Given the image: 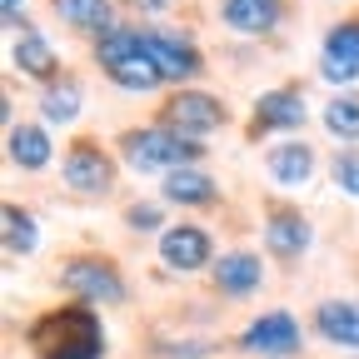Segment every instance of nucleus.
<instances>
[{"label": "nucleus", "instance_id": "nucleus-1", "mask_svg": "<svg viewBox=\"0 0 359 359\" xmlns=\"http://www.w3.org/2000/svg\"><path fill=\"white\" fill-rule=\"evenodd\" d=\"M20 339H25L30 359H105V344H110L100 309L75 304V299H60L50 309L30 314Z\"/></svg>", "mask_w": 359, "mask_h": 359}, {"label": "nucleus", "instance_id": "nucleus-2", "mask_svg": "<svg viewBox=\"0 0 359 359\" xmlns=\"http://www.w3.org/2000/svg\"><path fill=\"white\" fill-rule=\"evenodd\" d=\"M55 290L75 304H90V309H125L130 304V275H125V264L100 250V245H75L60 255L55 264Z\"/></svg>", "mask_w": 359, "mask_h": 359}, {"label": "nucleus", "instance_id": "nucleus-3", "mask_svg": "<svg viewBox=\"0 0 359 359\" xmlns=\"http://www.w3.org/2000/svg\"><path fill=\"white\" fill-rule=\"evenodd\" d=\"M115 155L130 175H175V170H190V165H205L210 160V145L205 140H185V135H175L155 120L145 125H125L115 130Z\"/></svg>", "mask_w": 359, "mask_h": 359}, {"label": "nucleus", "instance_id": "nucleus-4", "mask_svg": "<svg viewBox=\"0 0 359 359\" xmlns=\"http://www.w3.org/2000/svg\"><path fill=\"white\" fill-rule=\"evenodd\" d=\"M60 190L70 195V200H80V205H105V200H115V190H120V155H115V145H105L100 135H90V130H80V135H70L65 140V150H60Z\"/></svg>", "mask_w": 359, "mask_h": 359}, {"label": "nucleus", "instance_id": "nucleus-5", "mask_svg": "<svg viewBox=\"0 0 359 359\" xmlns=\"http://www.w3.org/2000/svg\"><path fill=\"white\" fill-rule=\"evenodd\" d=\"M90 65H95L115 90H125V95H165V80H160L135 20H125L120 30H110L105 40L90 45Z\"/></svg>", "mask_w": 359, "mask_h": 359}, {"label": "nucleus", "instance_id": "nucleus-6", "mask_svg": "<svg viewBox=\"0 0 359 359\" xmlns=\"http://www.w3.org/2000/svg\"><path fill=\"white\" fill-rule=\"evenodd\" d=\"M259 240H264V259L280 275H294L314 250V219L290 195H259Z\"/></svg>", "mask_w": 359, "mask_h": 359}, {"label": "nucleus", "instance_id": "nucleus-7", "mask_svg": "<svg viewBox=\"0 0 359 359\" xmlns=\"http://www.w3.org/2000/svg\"><path fill=\"white\" fill-rule=\"evenodd\" d=\"M140 25V40H145V50L165 80V90H185V85H200L210 75V55H205V45L195 30L185 25H165V20H135Z\"/></svg>", "mask_w": 359, "mask_h": 359}, {"label": "nucleus", "instance_id": "nucleus-8", "mask_svg": "<svg viewBox=\"0 0 359 359\" xmlns=\"http://www.w3.org/2000/svg\"><path fill=\"white\" fill-rule=\"evenodd\" d=\"M150 120L175 130V135H185V140H210L215 130L235 125V110H230V100H224L219 90L185 85V90H165V95L155 100V110H150Z\"/></svg>", "mask_w": 359, "mask_h": 359}, {"label": "nucleus", "instance_id": "nucleus-9", "mask_svg": "<svg viewBox=\"0 0 359 359\" xmlns=\"http://www.w3.org/2000/svg\"><path fill=\"white\" fill-rule=\"evenodd\" d=\"M304 125H309V90H304V80H280V85L259 90V95L250 100L240 140L245 145H264L269 135H299Z\"/></svg>", "mask_w": 359, "mask_h": 359}, {"label": "nucleus", "instance_id": "nucleus-10", "mask_svg": "<svg viewBox=\"0 0 359 359\" xmlns=\"http://www.w3.org/2000/svg\"><path fill=\"white\" fill-rule=\"evenodd\" d=\"M155 259H160L165 275L190 280V275H210V264L219 259V245L210 235V224H200V219H170V230L155 240Z\"/></svg>", "mask_w": 359, "mask_h": 359}, {"label": "nucleus", "instance_id": "nucleus-11", "mask_svg": "<svg viewBox=\"0 0 359 359\" xmlns=\"http://www.w3.org/2000/svg\"><path fill=\"white\" fill-rule=\"evenodd\" d=\"M230 349L245 359H299L304 354V325L290 309H264L240 334H230Z\"/></svg>", "mask_w": 359, "mask_h": 359}, {"label": "nucleus", "instance_id": "nucleus-12", "mask_svg": "<svg viewBox=\"0 0 359 359\" xmlns=\"http://www.w3.org/2000/svg\"><path fill=\"white\" fill-rule=\"evenodd\" d=\"M299 0H215L219 30L245 35V40H280L294 25Z\"/></svg>", "mask_w": 359, "mask_h": 359}, {"label": "nucleus", "instance_id": "nucleus-13", "mask_svg": "<svg viewBox=\"0 0 359 359\" xmlns=\"http://www.w3.org/2000/svg\"><path fill=\"white\" fill-rule=\"evenodd\" d=\"M314 75L330 90H354L359 85V11H344L339 20L325 25L320 55H314Z\"/></svg>", "mask_w": 359, "mask_h": 359}, {"label": "nucleus", "instance_id": "nucleus-14", "mask_svg": "<svg viewBox=\"0 0 359 359\" xmlns=\"http://www.w3.org/2000/svg\"><path fill=\"white\" fill-rule=\"evenodd\" d=\"M210 294L219 304H245L259 294L264 285V255L250 250V245H230V250H219V259L210 264V275H205Z\"/></svg>", "mask_w": 359, "mask_h": 359}, {"label": "nucleus", "instance_id": "nucleus-15", "mask_svg": "<svg viewBox=\"0 0 359 359\" xmlns=\"http://www.w3.org/2000/svg\"><path fill=\"white\" fill-rule=\"evenodd\" d=\"M45 15L85 45H95V40H105L110 30L125 25L120 0H45Z\"/></svg>", "mask_w": 359, "mask_h": 359}, {"label": "nucleus", "instance_id": "nucleus-16", "mask_svg": "<svg viewBox=\"0 0 359 359\" xmlns=\"http://www.w3.org/2000/svg\"><path fill=\"white\" fill-rule=\"evenodd\" d=\"M11 70L25 80V85H35V90H45V85H55L70 65H65V55L55 50V40L45 35L40 25L35 30H20V35H11Z\"/></svg>", "mask_w": 359, "mask_h": 359}, {"label": "nucleus", "instance_id": "nucleus-17", "mask_svg": "<svg viewBox=\"0 0 359 359\" xmlns=\"http://www.w3.org/2000/svg\"><path fill=\"white\" fill-rule=\"evenodd\" d=\"M160 200L185 215H215V210H224V185L210 175V165H190V170H175L160 180Z\"/></svg>", "mask_w": 359, "mask_h": 359}, {"label": "nucleus", "instance_id": "nucleus-18", "mask_svg": "<svg viewBox=\"0 0 359 359\" xmlns=\"http://www.w3.org/2000/svg\"><path fill=\"white\" fill-rule=\"evenodd\" d=\"M6 160H11V170H25V175H45L50 165H60L50 125L45 120H15L6 130Z\"/></svg>", "mask_w": 359, "mask_h": 359}, {"label": "nucleus", "instance_id": "nucleus-19", "mask_svg": "<svg viewBox=\"0 0 359 359\" xmlns=\"http://www.w3.org/2000/svg\"><path fill=\"white\" fill-rule=\"evenodd\" d=\"M309 334L325 339V344H334V349L359 354V299H349V294L320 299V304L309 309Z\"/></svg>", "mask_w": 359, "mask_h": 359}, {"label": "nucleus", "instance_id": "nucleus-20", "mask_svg": "<svg viewBox=\"0 0 359 359\" xmlns=\"http://www.w3.org/2000/svg\"><path fill=\"white\" fill-rule=\"evenodd\" d=\"M314 170H320V150L309 140H275L264 145V175L275 180L280 190H304Z\"/></svg>", "mask_w": 359, "mask_h": 359}, {"label": "nucleus", "instance_id": "nucleus-21", "mask_svg": "<svg viewBox=\"0 0 359 359\" xmlns=\"http://www.w3.org/2000/svg\"><path fill=\"white\" fill-rule=\"evenodd\" d=\"M80 110H85V80H80V70H65L55 85H45L35 95V120H45L50 130L75 125Z\"/></svg>", "mask_w": 359, "mask_h": 359}, {"label": "nucleus", "instance_id": "nucleus-22", "mask_svg": "<svg viewBox=\"0 0 359 359\" xmlns=\"http://www.w3.org/2000/svg\"><path fill=\"white\" fill-rule=\"evenodd\" d=\"M135 349H140L145 359H215L219 354V339L185 334V330H145Z\"/></svg>", "mask_w": 359, "mask_h": 359}, {"label": "nucleus", "instance_id": "nucleus-23", "mask_svg": "<svg viewBox=\"0 0 359 359\" xmlns=\"http://www.w3.org/2000/svg\"><path fill=\"white\" fill-rule=\"evenodd\" d=\"M0 245H6L11 259H25L40 250V215L20 200H6L0 205Z\"/></svg>", "mask_w": 359, "mask_h": 359}, {"label": "nucleus", "instance_id": "nucleus-24", "mask_svg": "<svg viewBox=\"0 0 359 359\" xmlns=\"http://www.w3.org/2000/svg\"><path fill=\"white\" fill-rule=\"evenodd\" d=\"M320 125L334 145H359V85L354 90H334L320 105Z\"/></svg>", "mask_w": 359, "mask_h": 359}, {"label": "nucleus", "instance_id": "nucleus-25", "mask_svg": "<svg viewBox=\"0 0 359 359\" xmlns=\"http://www.w3.org/2000/svg\"><path fill=\"white\" fill-rule=\"evenodd\" d=\"M165 210H170V205H165L160 195H155V200H145V195H135V200H125V205H120V224H125L130 235H155V240H160V235L170 230V219H165Z\"/></svg>", "mask_w": 359, "mask_h": 359}, {"label": "nucleus", "instance_id": "nucleus-26", "mask_svg": "<svg viewBox=\"0 0 359 359\" xmlns=\"http://www.w3.org/2000/svg\"><path fill=\"white\" fill-rule=\"evenodd\" d=\"M325 175L339 195L359 200V145H334V155L325 160Z\"/></svg>", "mask_w": 359, "mask_h": 359}, {"label": "nucleus", "instance_id": "nucleus-27", "mask_svg": "<svg viewBox=\"0 0 359 359\" xmlns=\"http://www.w3.org/2000/svg\"><path fill=\"white\" fill-rule=\"evenodd\" d=\"M170 6H175V0H120V11H125L130 20H160Z\"/></svg>", "mask_w": 359, "mask_h": 359}, {"label": "nucleus", "instance_id": "nucleus-28", "mask_svg": "<svg viewBox=\"0 0 359 359\" xmlns=\"http://www.w3.org/2000/svg\"><path fill=\"white\" fill-rule=\"evenodd\" d=\"M354 280H359V250H354Z\"/></svg>", "mask_w": 359, "mask_h": 359}, {"label": "nucleus", "instance_id": "nucleus-29", "mask_svg": "<svg viewBox=\"0 0 359 359\" xmlns=\"http://www.w3.org/2000/svg\"><path fill=\"white\" fill-rule=\"evenodd\" d=\"M349 359H359V354H349Z\"/></svg>", "mask_w": 359, "mask_h": 359}]
</instances>
